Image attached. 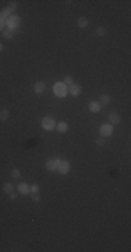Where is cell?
Instances as JSON below:
<instances>
[{
	"instance_id": "6da1fadb",
	"label": "cell",
	"mask_w": 131,
	"mask_h": 252,
	"mask_svg": "<svg viewBox=\"0 0 131 252\" xmlns=\"http://www.w3.org/2000/svg\"><path fill=\"white\" fill-rule=\"evenodd\" d=\"M53 94L57 97V98H64V97L68 94V87L63 81L56 83L53 86Z\"/></svg>"
},
{
	"instance_id": "7a4b0ae2",
	"label": "cell",
	"mask_w": 131,
	"mask_h": 252,
	"mask_svg": "<svg viewBox=\"0 0 131 252\" xmlns=\"http://www.w3.org/2000/svg\"><path fill=\"white\" fill-rule=\"evenodd\" d=\"M20 24H21V17H18V16H10L9 18L6 20V25H7V28L9 30H11V31H14L15 28L20 27Z\"/></svg>"
},
{
	"instance_id": "3957f363",
	"label": "cell",
	"mask_w": 131,
	"mask_h": 252,
	"mask_svg": "<svg viewBox=\"0 0 131 252\" xmlns=\"http://www.w3.org/2000/svg\"><path fill=\"white\" fill-rule=\"evenodd\" d=\"M41 125H42V128L45 129V130H48V132L56 129V120H54L52 116H46V118H43Z\"/></svg>"
},
{
	"instance_id": "277c9868",
	"label": "cell",
	"mask_w": 131,
	"mask_h": 252,
	"mask_svg": "<svg viewBox=\"0 0 131 252\" xmlns=\"http://www.w3.org/2000/svg\"><path fill=\"white\" fill-rule=\"evenodd\" d=\"M113 132H114V128H113V125H110V123L102 125L100 129H99V133H100L102 137H109V136L113 134Z\"/></svg>"
},
{
	"instance_id": "5b68a950",
	"label": "cell",
	"mask_w": 131,
	"mask_h": 252,
	"mask_svg": "<svg viewBox=\"0 0 131 252\" xmlns=\"http://www.w3.org/2000/svg\"><path fill=\"white\" fill-rule=\"evenodd\" d=\"M56 171L61 175H67L70 172V163H68V160H60Z\"/></svg>"
},
{
	"instance_id": "8992f818",
	"label": "cell",
	"mask_w": 131,
	"mask_h": 252,
	"mask_svg": "<svg viewBox=\"0 0 131 252\" xmlns=\"http://www.w3.org/2000/svg\"><path fill=\"white\" fill-rule=\"evenodd\" d=\"M59 161H60V158H57V157H56V158H49V160L46 161V170L48 171H56L57 170V165H59Z\"/></svg>"
},
{
	"instance_id": "52a82bcc",
	"label": "cell",
	"mask_w": 131,
	"mask_h": 252,
	"mask_svg": "<svg viewBox=\"0 0 131 252\" xmlns=\"http://www.w3.org/2000/svg\"><path fill=\"white\" fill-rule=\"evenodd\" d=\"M81 91H82V88H81V86H80V84L72 83V84H70V86H68V94H70V95H72V97H78L80 94H81Z\"/></svg>"
},
{
	"instance_id": "ba28073f",
	"label": "cell",
	"mask_w": 131,
	"mask_h": 252,
	"mask_svg": "<svg viewBox=\"0 0 131 252\" xmlns=\"http://www.w3.org/2000/svg\"><path fill=\"white\" fill-rule=\"evenodd\" d=\"M120 122H121V116H120V115L117 114V112H110V114H109V123L110 125H119L120 123Z\"/></svg>"
},
{
	"instance_id": "9c48e42d",
	"label": "cell",
	"mask_w": 131,
	"mask_h": 252,
	"mask_svg": "<svg viewBox=\"0 0 131 252\" xmlns=\"http://www.w3.org/2000/svg\"><path fill=\"white\" fill-rule=\"evenodd\" d=\"M17 191H18V193H21L23 196H25V195H28V193L31 192L29 185H28V183H25V182L18 183V185H17Z\"/></svg>"
},
{
	"instance_id": "30bf717a",
	"label": "cell",
	"mask_w": 131,
	"mask_h": 252,
	"mask_svg": "<svg viewBox=\"0 0 131 252\" xmlns=\"http://www.w3.org/2000/svg\"><path fill=\"white\" fill-rule=\"evenodd\" d=\"M46 90V84L43 81H36L34 84V92L35 94H42V92H45Z\"/></svg>"
},
{
	"instance_id": "8fae6325",
	"label": "cell",
	"mask_w": 131,
	"mask_h": 252,
	"mask_svg": "<svg viewBox=\"0 0 131 252\" xmlns=\"http://www.w3.org/2000/svg\"><path fill=\"white\" fill-rule=\"evenodd\" d=\"M110 101H112V97L109 95V94H102V95L99 97V100H98V102H99L102 106H106L110 104Z\"/></svg>"
},
{
	"instance_id": "7c38bea8",
	"label": "cell",
	"mask_w": 131,
	"mask_h": 252,
	"mask_svg": "<svg viewBox=\"0 0 131 252\" xmlns=\"http://www.w3.org/2000/svg\"><path fill=\"white\" fill-rule=\"evenodd\" d=\"M102 109V105H100L98 101H91L89 102V111L91 112H99Z\"/></svg>"
},
{
	"instance_id": "4fadbf2b",
	"label": "cell",
	"mask_w": 131,
	"mask_h": 252,
	"mask_svg": "<svg viewBox=\"0 0 131 252\" xmlns=\"http://www.w3.org/2000/svg\"><path fill=\"white\" fill-rule=\"evenodd\" d=\"M56 130L59 133H66L68 130L67 122H59V123H56Z\"/></svg>"
},
{
	"instance_id": "5bb4252c",
	"label": "cell",
	"mask_w": 131,
	"mask_h": 252,
	"mask_svg": "<svg viewBox=\"0 0 131 252\" xmlns=\"http://www.w3.org/2000/svg\"><path fill=\"white\" fill-rule=\"evenodd\" d=\"M88 24H89V21H88V18H86V17H80V18L77 20V25L80 28H85Z\"/></svg>"
},
{
	"instance_id": "9a60e30c",
	"label": "cell",
	"mask_w": 131,
	"mask_h": 252,
	"mask_svg": "<svg viewBox=\"0 0 131 252\" xmlns=\"http://www.w3.org/2000/svg\"><path fill=\"white\" fill-rule=\"evenodd\" d=\"M13 191H14V185L11 182H6L4 185H3V192H4V193L9 195V193H11Z\"/></svg>"
},
{
	"instance_id": "2e32d148",
	"label": "cell",
	"mask_w": 131,
	"mask_h": 252,
	"mask_svg": "<svg viewBox=\"0 0 131 252\" xmlns=\"http://www.w3.org/2000/svg\"><path fill=\"white\" fill-rule=\"evenodd\" d=\"M9 118H10V111L9 109H1V111H0V120H1V122H6Z\"/></svg>"
},
{
	"instance_id": "e0dca14e",
	"label": "cell",
	"mask_w": 131,
	"mask_h": 252,
	"mask_svg": "<svg viewBox=\"0 0 131 252\" xmlns=\"http://www.w3.org/2000/svg\"><path fill=\"white\" fill-rule=\"evenodd\" d=\"M14 37V31H11V30H9V28H4V31H3V38H6V39H13Z\"/></svg>"
},
{
	"instance_id": "ac0fdd59",
	"label": "cell",
	"mask_w": 131,
	"mask_h": 252,
	"mask_svg": "<svg viewBox=\"0 0 131 252\" xmlns=\"http://www.w3.org/2000/svg\"><path fill=\"white\" fill-rule=\"evenodd\" d=\"M10 174H11V178H13V179H20V177H21V174H20V170H17V168H13Z\"/></svg>"
},
{
	"instance_id": "d6986e66",
	"label": "cell",
	"mask_w": 131,
	"mask_h": 252,
	"mask_svg": "<svg viewBox=\"0 0 131 252\" xmlns=\"http://www.w3.org/2000/svg\"><path fill=\"white\" fill-rule=\"evenodd\" d=\"M96 35H98V37H105V35H106V30H105V27L96 28Z\"/></svg>"
},
{
	"instance_id": "ffe728a7",
	"label": "cell",
	"mask_w": 131,
	"mask_h": 252,
	"mask_svg": "<svg viewBox=\"0 0 131 252\" xmlns=\"http://www.w3.org/2000/svg\"><path fill=\"white\" fill-rule=\"evenodd\" d=\"M63 83L66 84V86H70V84H72V83H74V78H72L71 76H66V77L63 78Z\"/></svg>"
},
{
	"instance_id": "44dd1931",
	"label": "cell",
	"mask_w": 131,
	"mask_h": 252,
	"mask_svg": "<svg viewBox=\"0 0 131 252\" xmlns=\"http://www.w3.org/2000/svg\"><path fill=\"white\" fill-rule=\"evenodd\" d=\"M95 143H96V146H99V147L105 146V137H98Z\"/></svg>"
},
{
	"instance_id": "7402d4cb",
	"label": "cell",
	"mask_w": 131,
	"mask_h": 252,
	"mask_svg": "<svg viewBox=\"0 0 131 252\" xmlns=\"http://www.w3.org/2000/svg\"><path fill=\"white\" fill-rule=\"evenodd\" d=\"M17 6H18V1H10L7 7H10V9L13 10V11H15V9H17Z\"/></svg>"
},
{
	"instance_id": "603a6c76",
	"label": "cell",
	"mask_w": 131,
	"mask_h": 252,
	"mask_svg": "<svg viewBox=\"0 0 131 252\" xmlns=\"http://www.w3.org/2000/svg\"><path fill=\"white\" fill-rule=\"evenodd\" d=\"M29 189H31V192H32V193H38V192H39V186H38L36 183H34V185H32V186H31Z\"/></svg>"
},
{
	"instance_id": "cb8c5ba5",
	"label": "cell",
	"mask_w": 131,
	"mask_h": 252,
	"mask_svg": "<svg viewBox=\"0 0 131 252\" xmlns=\"http://www.w3.org/2000/svg\"><path fill=\"white\" fill-rule=\"evenodd\" d=\"M32 200L38 203V202H41V196H39L38 193H32Z\"/></svg>"
},
{
	"instance_id": "d4e9b609",
	"label": "cell",
	"mask_w": 131,
	"mask_h": 252,
	"mask_svg": "<svg viewBox=\"0 0 131 252\" xmlns=\"http://www.w3.org/2000/svg\"><path fill=\"white\" fill-rule=\"evenodd\" d=\"M7 196H9V199H10V200H15V199H17V193L11 192V193H9Z\"/></svg>"
},
{
	"instance_id": "484cf974",
	"label": "cell",
	"mask_w": 131,
	"mask_h": 252,
	"mask_svg": "<svg viewBox=\"0 0 131 252\" xmlns=\"http://www.w3.org/2000/svg\"><path fill=\"white\" fill-rule=\"evenodd\" d=\"M4 25H6V21L4 20H0V31L1 32L4 31Z\"/></svg>"
},
{
	"instance_id": "4316f807",
	"label": "cell",
	"mask_w": 131,
	"mask_h": 252,
	"mask_svg": "<svg viewBox=\"0 0 131 252\" xmlns=\"http://www.w3.org/2000/svg\"><path fill=\"white\" fill-rule=\"evenodd\" d=\"M3 49H4V46H3V44L0 42V52H3Z\"/></svg>"
},
{
	"instance_id": "83f0119b",
	"label": "cell",
	"mask_w": 131,
	"mask_h": 252,
	"mask_svg": "<svg viewBox=\"0 0 131 252\" xmlns=\"http://www.w3.org/2000/svg\"><path fill=\"white\" fill-rule=\"evenodd\" d=\"M0 20H1V11H0Z\"/></svg>"
}]
</instances>
